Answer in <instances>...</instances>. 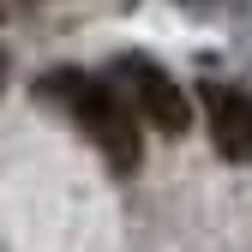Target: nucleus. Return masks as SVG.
Instances as JSON below:
<instances>
[{"label": "nucleus", "mask_w": 252, "mask_h": 252, "mask_svg": "<svg viewBox=\"0 0 252 252\" xmlns=\"http://www.w3.org/2000/svg\"><path fill=\"white\" fill-rule=\"evenodd\" d=\"M180 6H222V0H180Z\"/></svg>", "instance_id": "20e7f679"}, {"label": "nucleus", "mask_w": 252, "mask_h": 252, "mask_svg": "<svg viewBox=\"0 0 252 252\" xmlns=\"http://www.w3.org/2000/svg\"><path fill=\"white\" fill-rule=\"evenodd\" d=\"M114 84L126 90V102H132L156 132H168V138H180L186 126H192V108H186V96H180V84L156 66L150 54H120L114 60Z\"/></svg>", "instance_id": "f03ea898"}, {"label": "nucleus", "mask_w": 252, "mask_h": 252, "mask_svg": "<svg viewBox=\"0 0 252 252\" xmlns=\"http://www.w3.org/2000/svg\"><path fill=\"white\" fill-rule=\"evenodd\" d=\"M42 96H48V102H60V108H66V114L84 126V138L108 156V168H114V174H132V168L144 162L138 114H132V102H126V90H120V84L60 66V72H48V78H42Z\"/></svg>", "instance_id": "f257e3e1"}, {"label": "nucleus", "mask_w": 252, "mask_h": 252, "mask_svg": "<svg viewBox=\"0 0 252 252\" xmlns=\"http://www.w3.org/2000/svg\"><path fill=\"white\" fill-rule=\"evenodd\" d=\"M198 102H204V126H210L216 156H222V162H252V90L204 78Z\"/></svg>", "instance_id": "7ed1b4c3"}, {"label": "nucleus", "mask_w": 252, "mask_h": 252, "mask_svg": "<svg viewBox=\"0 0 252 252\" xmlns=\"http://www.w3.org/2000/svg\"><path fill=\"white\" fill-rule=\"evenodd\" d=\"M0 84H6V48H0Z\"/></svg>", "instance_id": "39448f33"}]
</instances>
